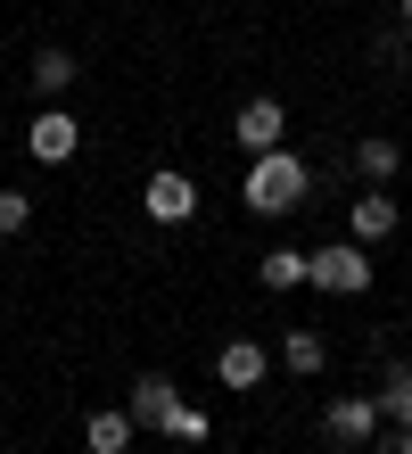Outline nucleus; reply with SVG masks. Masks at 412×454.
Instances as JSON below:
<instances>
[{"mask_svg":"<svg viewBox=\"0 0 412 454\" xmlns=\"http://www.w3.org/2000/svg\"><path fill=\"white\" fill-rule=\"evenodd\" d=\"M322 364H330L322 331H281V372H289V380H322Z\"/></svg>","mask_w":412,"mask_h":454,"instance_id":"nucleus-12","label":"nucleus"},{"mask_svg":"<svg viewBox=\"0 0 412 454\" xmlns=\"http://www.w3.org/2000/svg\"><path fill=\"white\" fill-rule=\"evenodd\" d=\"M404 34H412V0H404Z\"/></svg>","mask_w":412,"mask_h":454,"instance_id":"nucleus-20","label":"nucleus"},{"mask_svg":"<svg viewBox=\"0 0 412 454\" xmlns=\"http://www.w3.org/2000/svg\"><path fill=\"white\" fill-rule=\"evenodd\" d=\"M141 207H149V223H190V215H198V182H190L182 166H157Z\"/></svg>","mask_w":412,"mask_h":454,"instance_id":"nucleus-4","label":"nucleus"},{"mask_svg":"<svg viewBox=\"0 0 412 454\" xmlns=\"http://www.w3.org/2000/svg\"><path fill=\"white\" fill-rule=\"evenodd\" d=\"M264 372H272V356H264L256 339H231L223 356H214V380H223V388H256Z\"/></svg>","mask_w":412,"mask_h":454,"instance_id":"nucleus-10","label":"nucleus"},{"mask_svg":"<svg viewBox=\"0 0 412 454\" xmlns=\"http://www.w3.org/2000/svg\"><path fill=\"white\" fill-rule=\"evenodd\" d=\"M132 430H141V421H132V405H99L91 421H82V446H91V454H124Z\"/></svg>","mask_w":412,"mask_h":454,"instance_id":"nucleus-11","label":"nucleus"},{"mask_svg":"<svg viewBox=\"0 0 412 454\" xmlns=\"http://www.w3.org/2000/svg\"><path fill=\"white\" fill-rule=\"evenodd\" d=\"M174 438H182V446H206V438H214V421H206L198 405H182V421H174Z\"/></svg>","mask_w":412,"mask_h":454,"instance_id":"nucleus-17","label":"nucleus"},{"mask_svg":"<svg viewBox=\"0 0 412 454\" xmlns=\"http://www.w3.org/2000/svg\"><path fill=\"white\" fill-rule=\"evenodd\" d=\"M379 413H388L396 430H412V364H388V388H379Z\"/></svg>","mask_w":412,"mask_h":454,"instance_id":"nucleus-14","label":"nucleus"},{"mask_svg":"<svg viewBox=\"0 0 412 454\" xmlns=\"http://www.w3.org/2000/svg\"><path fill=\"white\" fill-rule=\"evenodd\" d=\"M281 132H289V108H281V99H247V108L231 116V141H239L247 157L281 149Z\"/></svg>","mask_w":412,"mask_h":454,"instance_id":"nucleus-6","label":"nucleus"},{"mask_svg":"<svg viewBox=\"0 0 412 454\" xmlns=\"http://www.w3.org/2000/svg\"><path fill=\"white\" fill-rule=\"evenodd\" d=\"M256 281H264V289H306V281H314V256H306V248H272V256L256 264Z\"/></svg>","mask_w":412,"mask_h":454,"instance_id":"nucleus-13","label":"nucleus"},{"mask_svg":"<svg viewBox=\"0 0 412 454\" xmlns=\"http://www.w3.org/2000/svg\"><path fill=\"white\" fill-rule=\"evenodd\" d=\"M314 289H330V298H363V289H371V248H363V239H330V248H314Z\"/></svg>","mask_w":412,"mask_h":454,"instance_id":"nucleus-2","label":"nucleus"},{"mask_svg":"<svg viewBox=\"0 0 412 454\" xmlns=\"http://www.w3.org/2000/svg\"><path fill=\"white\" fill-rule=\"evenodd\" d=\"M404 59H412V34H404V25H396V34H379V67L404 74Z\"/></svg>","mask_w":412,"mask_h":454,"instance_id":"nucleus-18","label":"nucleus"},{"mask_svg":"<svg viewBox=\"0 0 412 454\" xmlns=\"http://www.w3.org/2000/svg\"><path fill=\"white\" fill-rule=\"evenodd\" d=\"M396 454H412V430H396Z\"/></svg>","mask_w":412,"mask_h":454,"instance_id":"nucleus-19","label":"nucleus"},{"mask_svg":"<svg viewBox=\"0 0 412 454\" xmlns=\"http://www.w3.org/2000/svg\"><path fill=\"white\" fill-rule=\"evenodd\" d=\"M396 166H404V149L388 141V132H363V141H354V174H363V191H388Z\"/></svg>","mask_w":412,"mask_h":454,"instance_id":"nucleus-9","label":"nucleus"},{"mask_svg":"<svg viewBox=\"0 0 412 454\" xmlns=\"http://www.w3.org/2000/svg\"><path fill=\"white\" fill-rule=\"evenodd\" d=\"M66 83H74V59H66V50H34V91L58 99Z\"/></svg>","mask_w":412,"mask_h":454,"instance_id":"nucleus-15","label":"nucleus"},{"mask_svg":"<svg viewBox=\"0 0 412 454\" xmlns=\"http://www.w3.org/2000/svg\"><path fill=\"white\" fill-rule=\"evenodd\" d=\"M306 191H314V174H306V157L297 149H264L256 166H247V207H256V215H297V207H306Z\"/></svg>","mask_w":412,"mask_h":454,"instance_id":"nucleus-1","label":"nucleus"},{"mask_svg":"<svg viewBox=\"0 0 412 454\" xmlns=\"http://www.w3.org/2000/svg\"><path fill=\"white\" fill-rule=\"evenodd\" d=\"M25 149L42 157V166H66V157L82 149V124L66 108H34V132H25Z\"/></svg>","mask_w":412,"mask_h":454,"instance_id":"nucleus-7","label":"nucleus"},{"mask_svg":"<svg viewBox=\"0 0 412 454\" xmlns=\"http://www.w3.org/2000/svg\"><path fill=\"white\" fill-rule=\"evenodd\" d=\"M25 223H34V199H25V191H0V239L25 231Z\"/></svg>","mask_w":412,"mask_h":454,"instance_id":"nucleus-16","label":"nucleus"},{"mask_svg":"<svg viewBox=\"0 0 412 454\" xmlns=\"http://www.w3.org/2000/svg\"><path fill=\"white\" fill-rule=\"evenodd\" d=\"M322 438L330 446H371L379 438V396H330L322 405Z\"/></svg>","mask_w":412,"mask_h":454,"instance_id":"nucleus-3","label":"nucleus"},{"mask_svg":"<svg viewBox=\"0 0 412 454\" xmlns=\"http://www.w3.org/2000/svg\"><path fill=\"white\" fill-rule=\"evenodd\" d=\"M396 199L388 191H363V199H346V239H363V248H379V239H396Z\"/></svg>","mask_w":412,"mask_h":454,"instance_id":"nucleus-8","label":"nucleus"},{"mask_svg":"<svg viewBox=\"0 0 412 454\" xmlns=\"http://www.w3.org/2000/svg\"><path fill=\"white\" fill-rule=\"evenodd\" d=\"M124 405H132V421H141V430H165V438H174V421H182V396H174V380H165V372H141Z\"/></svg>","mask_w":412,"mask_h":454,"instance_id":"nucleus-5","label":"nucleus"}]
</instances>
